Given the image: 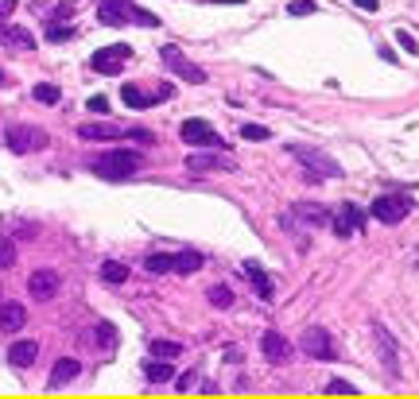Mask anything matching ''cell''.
Returning <instances> with one entry per match:
<instances>
[{
	"mask_svg": "<svg viewBox=\"0 0 419 399\" xmlns=\"http://www.w3.org/2000/svg\"><path fill=\"white\" fill-rule=\"evenodd\" d=\"M287 12H291V16H315V12H319V4H315V0H291V4H287Z\"/></svg>",
	"mask_w": 419,
	"mask_h": 399,
	"instance_id": "d6a6232c",
	"label": "cell"
},
{
	"mask_svg": "<svg viewBox=\"0 0 419 399\" xmlns=\"http://www.w3.org/2000/svg\"><path fill=\"white\" fill-rule=\"evenodd\" d=\"M408 209H411V198H404V194H380L369 206V214L385 225H400L404 217H408Z\"/></svg>",
	"mask_w": 419,
	"mask_h": 399,
	"instance_id": "30bf717a",
	"label": "cell"
},
{
	"mask_svg": "<svg viewBox=\"0 0 419 399\" xmlns=\"http://www.w3.org/2000/svg\"><path fill=\"white\" fill-rule=\"evenodd\" d=\"M85 108H90V113H109V101H105V97H90V101H85Z\"/></svg>",
	"mask_w": 419,
	"mask_h": 399,
	"instance_id": "8d00e7d4",
	"label": "cell"
},
{
	"mask_svg": "<svg viewBox=\"0 0 419 399\" xmlns=\"http://www.w3.org/2000/svg\"><path fill=\"white\" fill-rule=\"evenodd\" d=\"M295 159L303 163V178L307 183H322V178H342V167L334 163V159L327 155V151L319 148H303V144H295V148H287Z\"/></svg>",
	"mask_w": 419,
	"mask_h": 399,
	"instance_id": "3957f363",
	"label": "cell"
},
{
	"mask_svg": "<svg viewBox=\"0 0 419 399\" xmlns=\"http://www.w3.org/2000/svg\"><path fill=\"white\" fill-rule=\"evenodd\" d=\"M330 229H334V237H342V241L361 233V229H365V209H357V206L334 209V214H330Z\"/></svg>",
	"mask_w": 419,
	"mask_h": 399,
	"instance_id": "4fadbf2b",
	"label": "cell"
},
{
	"mask_svg": "<svg viewBox=\"0 0 419 399\" xmlns=\"http://www.w3.org/2000/svg\"><path fill=\"white\" fill-rule=\"evenodd\" d=\"M148 349H151V357H167V360H175L179 353H183V345H179V341H167V337H151V341H148Z\"/></svg>",
	"mask_w": 419,
	"mask_h": 399,
	"instance_id": "484cf974",
	"label": "cell"
},
{
	"mask_svg": "<svg viewBox=\"0 0 419 399\" xmlns=\"http://www.w3.org/2000/svg\"><path fill=\"white\" fill-rule=\"evenodd\" d=\"M299 349L307 353V357H315V360H334V357H338L334 337H330V333L322 330V326H310V330H303Z\"/></svg>",
	"mask_w": 419,
	"mask_h": 399,
	"instance_id": "9c48e42d",
	"label": "cell"
},
{
	"mask_svg": "<svg viewBox=\"0 0 419 399\" xmlns=\"http://www.w3.org/2000/svg\"><path fill=\"white\" fill-rule=\"evenodd\" d=\"M27 291H32L35 302H50L55 295L62 291V275L50 272V267H39V272L27 275Z\"/></svg>",
	"mask_w": 419,
	"mask_h": 399,
	"instance_id": "8fae6325",
	"label": "cell"
},
{
	"mask_svg": "<svg viewBox=\"0 0 419 399\" xmlns=\"http://www.w3.org/2000/svg\"><path fill=\"white\" fill-rule=\"evenodd\" d=\"M167 97H175V85H167V82H163L156 93L140 90V85H121V101H125L128 108H148V105H156V101H167Z\"/></svg>",
	"mask_w": 419,
	"mask_h": 399,
	"instance_id": "7c38bea8",
	"label": "cell"
},
{
	"mask_svg": "<svg viewBox=\"0 0 419 399\" xmlns=\"http://www.w3.org/2000/svg\"><path fill=\"white\" fill-rule=\"evenodd\" d=\"M144 376H148L151 384H167V380H175V365H167V357H151L148 365H144Z\"/></svg>",
	"mask_w": 419,
	"mask_h": 399,
	"instance_id": "603a6c76",
	"label": "cell"
},
{
	"mask_svg": "<svg viewBox=\"0 0 419 399\" xmlns=\"http://www.w3.org/2000/svg\"><path fill=\"white\" fill-rule=\"evenodd\" d=\"M179 136H183V144H186V148H214V151H221V148H226V140H221V136L214 132V125H210V120H202V117L183 120Z\"/></svg>",
	"mask_w": 419,
	"mask_h": 399,
	"instance_id": "5b68a950",
	"label": "cell"
},
{
	"mask_svg": "<svg viewBox=\"0 0 419 399\" xmlns=\"http://www.w3.org/2000/svg\"><path fill=\"white\" fill-rule=\"evenodd\" d=\"M327 396H357V388H353V384H345V380H330L327 384Z\"/></svg>",
	"mask_w": 419,
	"mask_h": 399,
	"instance_id": "e575fe53",
	"label": "cell"
},
{
	"mask_svg": "<svg viewBox=\"0 0 419 399\" xmlns=\"http://www.w3.org/2000/svg\"><path fill=\"white\" fill-rule=\"evenodd\" d=\"M35 357H39V345H35L32 337L12 341V349H8V365H12V368H32Z\"/></svg>",
	"mask_w": 419,
	"mask_h": 399,
	"instance_id": "ac0fdd59",
	"label": "cell"
},
{
	"mask_svg": "<svg viewBox=\"0 0 419 399\" xmlns=\"http://www.w3.org/2000/svg\"><path fill=\"white\" fill-rule=\"evenodd\" d=\"M32 93H35V101H43V105H59V101H62V90H59V85H50V82L32 85Z\"/></svg>",
	"mask_w": 419,
	"mask_h": 399,
	"instance_id": "83f0119b",
	"label": "cell"
},
{
	"mask_svg": "<svg viewBox=\"0 0 419 399\" xmlns=\"http://www.w3.org/2000/svg\"><path fill=\"white\" fill-rule=\"evenodd\" d=\"M241 136H245V140H268V128H264V125H241Z\"/></svg>",
	"mask_w": 419,
	"mask_h": 399,
	"instance_id": "836d02e7",
	"label": "cell"
},
{
	"mask_svg": "<svg viewBox=\"0 0 419 399\" xmlns=\"http://www.w3.org/2000/svg\"><path fill=\"white\" fill-rule=\"evenodd\" d=\"M144 267H148L151 275H167V272H175V252H151V256L144 260Z\"/></svg>",
	"mask_w": 419,
	"mask_h": 399,
	"instance_id": "d4e9b609",
	"label": "cell"
},
{
	"mask_svg": "<svg viewBox=\"0 0 419 399\" xmlns=\"http://www.w3.org/2000/svg\"><path fill=\"white\" fill-rule=\"evenodd\" d=\"M140 167H144V155L132 148H109V151H101V155L90 159V171L97 178H105V183H125Z\"/></svg>",
	"mask_w": 419,
	"mask_h": 399,
	"instance_id": "6da1fadb",
	"label": "cell"
},
{
	"mask_svg": "<svg viewBox=\"0 0 419 399\" xmlns=\"http://www.w3.org/2000/svg\"><path fill=\"white\" fill-rule=\"evenodd\" d=\"M4 144H8L16 155H27V151H43V148H47V132L35 128V125H8Z\"/></svg>",
	"mask_w": 419,
	"mask_h": 399,
	"instance_id": "8992f818",
	"label": "cell"
},
{
	"mask_svg": "<svg viewBox=\"0 0 419 399\" xmlns=\"http://www.w3.org/2000/svg\"><path fill=\"white\" fill-rule=\"evenodd\" d=\"M260 353H264L272 365H284V360L291 357V341H287L284 333L268 330V333H260Z\"/></svg>",
	"mask_w": 419,
	"mask_h": 399,
	"instance_id": "9a60e30c",
	"label": "cell"
},
{
	"mask_svg": "<svg viewBox=\"0 0 419 399\" xmlns=\"http://www.w3.org/2000/svg\"><path fill=\"white\" fill-rule=\"evenodd\" d=\"M78 136L82 140H125V128L121 125H109V120H97V125H82L78 128Z\"/></svg>",
	"mask_w": 419,
	"mask_h": 399,
	"instance_id": "d6986e66",
	"label": "cell"
},
{
	"mask_svg": "<svg viewBox=\"0 0 419 399\" xmlns=\"http://www.w3.org/2000/svg\"><path fill=\"white\" fill-rule=\"evenodd\" d=\"M78 372H82V365H78L74 357H59L55 368H50V376H47V388H62V384H70Z\"/></svg>",
	"mask_w": 419,
	"mask_h": 399,
	"instance_id": "44dd1931",
	"label": "cell"
},
{
	"mask_svg": "<svg viewBox=\"0 0 419 399\" xmlns=\"http://www.w3.org/2000/svg\"><path fill=\"white\" fill-rule=\"evenodd\" d=\"M101 279L113 283V287H117V283H125L128 279V264H121V260H105V264H101Z\"/></svg>",
	"mask_w": 419,
	"mask_h": 399,
	"instance_id": "4316f807",
	"label": "cell"
},
{
	"mask_svg": "<svg viewBox=\"0 0 419 399\" xmlns=\"http://www.w3.org/2000/svg\"><path fill=\"white\" fill-rule=\"evenodd\" d=\"M396 43H400L408 55H419V43H415V35H411V31H396Z\"/></svg>",
	"mask_w": 419,
	"mask_h": 399,
	"instance_id": "d590c367",
	"label": "cell"
},
{
	"mask_svg": "<svg viewBox=\"0 0 419 399\" xmlns=\"http://www.w3.org/2000/svg\"><path fill=\"white\" fill-rule=\"evenodd\" d=\"M210 302H214L218 310H229L233 307V291H229L226 283H214V287H210Z\"/></svg>",
	"mask_w": 419,
	"mask_h": 399,
	"instance_id": "f1b7e54d",
	"label": "cell"
},
{
	"mask_svg": "<svg viewBox=\"0 0 419 399\" xmlns=\"http://www.w3.org/2000/svg\"><path fill=\"white\" fill-rule=\"evenodd\" d=\"M67 16H74V4H59V8H55V16H50V20H67Z\"/></svg>",
	"mask_w": 419,
	"mask_h": 399,
	"instance_id": "f35d334b",
	"label": "cell"
},
{
	"mask_svg": "<svg viewBox=\"0 0 419 399\" xmlns=\"http://www.w3.org/2000/svg\"><path fill=\"white\" fill-rule=\"evenodd\" d=\"M280 225L291 229V233H299V229H322V225H330V209L315 206V202H299V206H291V214L280 217Z\"/></svg>",
	"mask_w": 419,
	"mask_h": 399,
	"instance_id": "277c9868",
	"label": "cell"
},
{
	"mask_svg": "<svg viewBox=\"0 0 419 399\" xmlns=\"http://www.w3.org/2000/svg\"><path fill=\"white\" fill-rule=\"evenodd\" d=\"M373 341H377V353H380V360H385L388 376H392V380H400V353H396V337L380 322H373Z\"/></svg>",
	"mask_w": 419,
	"mask_h": 399,
	"instance_id": "5bb4252c",
	"label": "cell"
},
{
	"mask_svg": "<svg viewBox=\"0 0 419 399\" xmlns=\"http://www.w3.org/2000/svg\"><path fill=\"white\" fill-rule=\"evenodd\" d=\"M27 322V307L24 302H0V333H16Z\"/></svg>",
	"mask_w": 419,
	"mask_h": 399,
	"instance_id": "e0dca14e",
	"label": "cell"
},
{
	"mask_svg": "<svg viewBox=\"0 0 419 399\" xmlns=\"http://www.w3.org/2000/svg\"><path fill=\"white\" fill-rule=\"evenodd\" d=\"M12 12H16V0H0V24H4Z\"/></svg>",
	"mask_w": 419,
	"mask_h": 399,
	"instance_id": "74e56055",
	"label": "cell"
},
{
	"mask_svg": "<svg viewBox=\"0 0 419 399\" xmlns=\"http://www.w3.org/2000/svg\"><path fill=\"white\" fill-rule=\"evenodd\" d=\"M353 4H357L361 12H377L380 8V0H353Z\"/></svg>",
	"mask_w": 419,
	"mask_h": 399,
	"instance_id": "ab89813d",
	"label": "cell"
},
{
	"mask_svg": "<svg viewBox=\"0 0 419 399\" xmlns=\"http://www.w3.org/2000/svg\"><path fill=\"white\" fill-rule=\"evenodd\" d=\"M0 47H20V50H35V35L20 24H0Z\"/></svg>",
	"mask_w": 419,
	"mask_h": 399,
	"instance_id": "2e32d148",
	"label": "cell"
},
{
	"mask_svg": "<svg viewBox=\"0 0 419 399\" xmlns=\"http://www.w3.org/2000/svg\"><path fill=\"white\" fill-rule=\"evenodd\" d=\"M245 279H249L252 287H256V295H260L264 302L272 299V279H268V272H264L260 264H252V260H249V264H245Z\"/></svg>",
	"mask_w": 419,
	"mask_h": 399,
	"instance_id": "7402d4cb",
	"label": "cell"
},
{
	"mask_svg": "<svg viewBox=\"0 0 419 399\" xmlns=\"http://www.w3.org/2000/svg\"><path fill=\"white\" fill-rule=\"evenodd\" d=\"M47 39L50 43H67V39H74V27H67L62 20H50V24H47Z\"/></svg>",
	"mask_w": 419,
	"mask_h": 399,
	"instance_id": "4dcf8cb0",
	"label": "cell"
},
{
	"mask_svg": "<svg viewBox=\"0 0 419 399\" xmlns=\"http://www.w3.org/2000/svg\"><path fill=\"white\" fill-rule=\"evenodd\" d=\"M202 272V252L186 248V252H175V275H194Z\"/></svg>",
	"mask_w": 419,
	"mask_h": 399,
	"instance_id": "cb8c5ba5",
	"label": "cell"
},
{
	"mask_svg": "<svg viewBox=\"0 0 419 399\" xmlns=\"http://www.w3.org/2000/svg\"><path fill=\"white\" fill-rule=\"evenodd\" d=\"M0 82H4V74H0Z\"/></svg>",
	"mask_w": 419,
	"mask_h": 399,
	"instance_id": "b9f144b4",
	"label": "cell"
},
{
	"mask_svg": "<svg viewBox=\"0 0 419 399\" xmlns=\"http://www.w3.org/2000/svg\"><path fill=\"white\" fill-rule=\"evenodd\" d=\"M97 20L105 27H125V24H140V27H160V16L132 0H101L97 4Z\"/></svg>",
	"mask_w": 419,
	"mask_h": 399,
	"instance_id": "7a4b0ae2",
	"label": "cell"
},
{
	"mask_svg": "<svg viewBox=\"0 0 419 399\" xmlns=\"http://www.w3.org/2000/svg\"><path fill=\"white\" fill-rule=\"evenodd\" d=\"M160 59H163V66H167L171 74H179L183 82H191V85H202V82H206V70H202L198 62H191V59L183 55V50L171 47V43L160 50Z\"/></svg>",
	"mask_w": 419,
	"mask_h": 399,
	"instance_id": "52a82bcc",
	"label": "cell"
},
{
	"mask_svg": "<svg viewBox=\"0 0 419 399\" xmlns=\"http://www.w3.org/2000/svg\"><path fill=\"white\" fill-rule=\"evenodd\" d=\"M128 59H132V47H128V43H113V47L93 50L90 66L97 70V74H121V70L128 66Z\"/></svg>",
	"mask_w": 419,
	"mask_h": 399,
	"instance_id": "ba28073f",
	"label": "cell"
},
{
	"mask_svg": "<svg viewBox=\"0 0 419 399\" xmlns=\"http://www.w3.org/2000/svg\"><path fill=\"white\" fill-rule=\"evenodd\" d=\"M93 333H97V337H90V345H93V341H97L101 349H113V345H117V330H113L109 322H101Z\"/></svg>",
	"mask_w": 419,
	"mask_h": 399,
	"instance_id": "f546056e",
	"label": "cell"
},
{
	"mask_svg": "<svg viewBox=\"0 0 419 399\" xmlns=\"http://www.w3.org/2000/svg\"><path fill=\"white\" fill-rule=\"evenodd\" d=\"M12 264H16V244H12L8 237H0V272L12 267Z\"/></svg>",
	"mask_w": 419,
	"mask_h": 399,
	"instance_id": "1f68e13d",
	"label": "cell"
},
{
	"mask_svg": "<svg viewBox=\"0 0 419 399\" xmlns=\"http://www.w3.org/2000/svg\"><path fill=\"white\" fill-rule=\"evenodd\" d=\"M175 384H179V388H183V391H186V388H191V384H194V372H186V376H179V380H175Z\"/></svg>",
	"mask_w": 419,
	"mask_h": 399,
	"instance_id": "60d3db41",
	"label": "cell"
},
{
	"mask_svg": "<svg viewBox=\"0 0 419 399\" xmlns=\"http://www.w3.org/2000/svg\"><path fill=\"white\" fill-rule=\"evenodd\" d=\"M186 167L191 171H233V159L221 155V151H214V155H186Z\"/></svg>",
	"mask_w": 419,
	"mask_h": 399,
	"instance_id": "ffe728a7",
	"label": "cell"
}]
</instances>
